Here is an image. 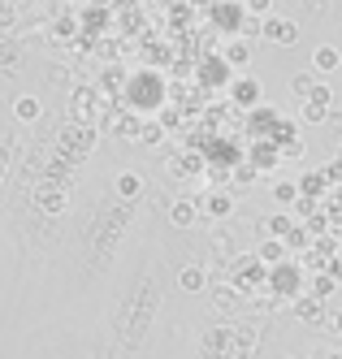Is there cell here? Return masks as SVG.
Instances as JSON below:
<instances>
[{
    "instance_id": "1",
    "label": "cell",
    "mask_w": 342,
    "mask_h": 359,
    "mask_svg": "<svg viewBox=\"0 0 342 359\" xmlns=\"http://www.w3.org/2000/svg\"><path fill=\"white\" fill-rule=\"evenodd\" d=\"M260 91H265V87H260V79H251V74H239V79L230 83V100H234V104H239L243 113L260 109V100H265Z\"/></svg>"
},
{
    "instance_id": "2",
    "label": "cell",
    "mask_w": 342,
    "mask_h": 359,
    "mask_svg": "<svg viewBox=\"0 0 342 359\" xmlns=\"http://www.w3.org/2000/svg\"><path fill=\"white\" fill-rule=\"evenodd\" d=\"M247 18V9H243V0H217L213 5V27H221V31H230V35H239V22Z\"/></svg>"
},
{
    "instance_id": "3",
    "label": "cell",
    "mask_w": 342,
    "mask_h": 359,
    "mask_svg": "<svg viewBox=\"0 0 342 359\" xmlns=\"http://www.w3.org/2000/svg\"><path fill=\"white\" fill-rule=\"evenodd\" d=\"M260 39L277 43V48H291V43H299V27L286 22V18H265V35H260Z\"/></svg>"
},
{
    "instance_id": "4",
    "label": "cell",
    "mask_w": 342,
    "mask_h": 359,
    "mask_svg": "<svg viewBox=\"0 0 342 359\" xmlns=\"http://www.w3.org/2000/svg\"><path fill=\"white\" fill-rule=\"evenodd\" d=\"M199 217H204L199 199H173V203H169V225H173V229H191Z\"/></svg>"
},
{
    "instance_id": "5",
    "label": "cell",
    "mask_w": 342,
    "mask_h": 359,
    "mask_svg": "<svg viewBox=\"0 0 342 359\" xmlns=\"http://www.w3.org/2000/svg\"><path fill=\"white\" fill-rule=\"evenodd\" d=\"M221 61H225L234 74H247V65H251V43H247V39H230L225 53H221Z\"/></svg>"
},
{
    "instance_id": "6",
    "label": "cell",
    "mask_w": 342,
    "mask_h": 359,
    "mask_svg": "<svg viewBox=\"0 0 342 359\" xmlns=\"http://www.w3.org/2000/svg\"><path fill=\"white\" fill-rule=\"evenodd\" d=\"M199 208H204L208 221H221V217L234 212V195H230V191H213L208 199H199Z\"/></svg>"
},
{
    "instance_id": "7",
    "label": "cell",
    "mask_w": 342,
    "mask_h": 359,
    "mask_svg": "<svg viewBox=\"0 0 342 359\" xmlns=\"http://www.w3.org/2000/svg\"><path fill=\"white\" fill-rule=\"evenodd\" d=\"M234 79H239V74H234L221 57H213V61H204V65H199V83H221V87H230Z\"/></svg>"
},
{
    "instance_id": "8",
    "label": "cell",
    "mask_w": 342,
    "mask_h": 359,
    "mask_svg": "<svg viewBox=\"0 0 342 359\" xmlns=\"http://www.w3.org/2000/svg\"><path fill=\"white\" fill-rule=\"evenodd\" d=\"M312 69L317 74H342V53L334 43H321L317 53H312Z\"/></svg>"
},
{
    "instance_id": "9",
    "label": "cell",
    "mask_w": 342,
    "mask_h": 359,
    "mask_svg": "<svg viewBox=\"0 0 342 359\" xmlns=\"http://www.w3.org/2000/svg\"><path fill=\"white\" fill-rule=\"evenodd\" d=\"M295 316L308 320V325H317V320H329V307H325V299L303 294V299H295Z\"/></svg>"
},
{
    "instance_id": "10",
    "label": "cell",
    "mask_w": 342,
    "mask_h": 359,
    "mask_svg": "<svg viewBox=\"0 0 342 359\" xmlns=\"http://www.w3.org/2000/svg\"><path fill=\"white\" fill-rule=\"evenodd\" d=\"M13 117H18L22 126L39 121V117H44V100H39V95H18V100H13Z\"/></svg>"
},
{
    "instance_id": "11",
    "label": "cell",
    "mask_w": 342,
    "mask_h": 359,
    "mask_svg": "<svg viewBox=\"0 0 342 359\" xmlns=\"http://www.w3.org/2000/svg\"><path fill=\"white\" fill-rule=\"evenodd\" d=\"M282 161V147L273 143V139H260L256 147H251V169H273Z\"/></svg>"
},
{
    "instance_id": "12",
    "label": "cell",
    "mask_w": 342,
    "mask_h": 359,
    "mask_svg": "<svg viewBox=\"0 0 342 359\" xmlns=\"http://www.w3.org/2000/svg\"><path fill=\"white\" fill-rule=\"evenodd\" d=\"M113 191H117L121 199H139V195H143V177H139L135 169H121L117 182H113Z\"/></svg>"
},
{
    "instance_id": "13",
    "label": "cell",
    "mask_w": 342,
    "mask_h": 359,
    "mask_svg": "<svg viewBox=\"0 0 342 359\" xmlns=\"http://www.w3.org/2000/svg\"><path fill=\"white\" fill-rule=\"evenodd\" d=\"M178 286L187 290V294H199V290L208 286V273H204V264H187V269L178 273Z\"/></svg>"
},
{
    "instance_id": "14",
    "label": "cell",
    "mask_w": 342,
    "mask_h": 359,
    "mask_svg": "<svg viewBox=\"0 0 342 359\" xmlns=\"http://www.w3.org/2000/svg\"><path fill=\"white\" fill-rule=\"evenodd\" d=\"M338 290V277L329 273V269H321V273H312V281H308V294L312 299H329Z\"/></svg>"
},
{
    "instance_id": "15",
    "label": "cell",
    "mask_w": 342,
    "mask_h": 359,
    "mask_svg": "<svg viewBox=\"0 0 342 359\" xmlns=\"http://www.w3.org/2000/svg\"><path fill=\"white\" fill-rule=\"evenodd\" d=\"M256 260L260 264H286V243L282 238H265V243H260V251H256Z\"/></svg>"
},
{
    "instance_id": "16",
    "label": "cell",
    "mask_w": 342,
    "mask_h": 359,
    "mask_svg": "<svg viewBox=\"0 0 342 359\" xmlns=\"http://www.w3.org/2000/svg\"><path fill=\"white\" fill-rule=\"evenodd\" d=\"M299 195H303V191H299V182H291V177L273 187V199L282 203V208H295V203H299Z\"/></svg>"
},
{
    "instance_id": "17",
    "label": "cell",
    "mask_w": 342,
    "mask_h": 359,
    "mask_svg": "<svg viewBox=\"0 0 342 359\" xmlns=\"http://www.w3.org/2000/svg\"><path fill=\"white\" fill-rule=\"evenodd\" d=\"M329 117H334V109H321V104H312V100L299 109V126H321V121H329Z\"/></svg>"
},
{
    "instance_id": "18",
    "label": "cell",
    "mask_w": 342,
    "mask_h": 359,
    "mask_svg": "<svg viewBox=\"0 0 342 359\" xmlns=\"http://www.w3.org/2000/svg\"><path fill=\"white\" fill-rule=\"evenodd\" d=\"M312 91H317V79H312V74H295V79H291V95L295 100H303V104H308Z\"/></svg>"
},
{
    "instance_id": "19",
    "label": "cell",
    "mask_w": 342,
    "mask_h": 359,
    "mask_svg": "<svg viewBox=\"0 0 342 359\" xmlns=\"http://www.w3.org/2000/svg\"><path fill=\"white\" fill-rule=\"evenodd\" d=\"M260 35H265V18H243L239 22V35H234V39H260Z\"/></svg>"
},
{
    "instance_id": "20",
    "label": "cell",
    "mask_w": 342,
    "mask_h": 359,
    "mask_svg": "<svg viewBox=\"0 0 342 359\" xmlns=\"http://www.w3.org/2000/svg\"><path fill=\"white\" fill-rule=\"evenodd\" d=\"M269 238H286V234H291V229H295V221L291 217H286V212H277V217H269Z\"/></svg>"
},
{
    "instance_id": "21",
    "label": "cell",
    "mask_w": 342,
    "mask_h": 359,
    "mask_svg": "<svg viewBox=\"0 0 342 359\" xmlns=\"http://www.w3.org/2000/svg\"><path fill=\"white\" fill-rule=\"evenodd\" d=\"M299 191H303V195H312V199H317V195L325 191V173H308V177H299Z\"/></svg>"
},
{
    "instance_id": "22",
    "label": "cell",
    "mask_w": 342,
    "mask_h": 359,
    "mask_svg": "<svg viewBox=\"0 0 342 359\" xmlns=\"http://www.w3.org/2000/svg\"><path fill=\"white\" fill-rule=\"evenodd\" d=\"M243 9L251 18H273V0H243Z\"/></svg>"
},
{
    "instance_id": "23",
    "label": "cell",
    "mask_w": 342,
    "mask_h": 359,
    "mask_svg": "<svg viewBox=\"0 0 342 359\" xmlns=\"http://www.w3.org/2000/svg\"><path fill=\"white\" fill-rule=\"evenodd\" d=\"M61 143H70V135H61ZM91 143H96V130H91V126H87L83 135H74V147H78V151H87Z\"/></svg>"
},
{
    "instance_id": "24",
    "label": "cell",
    "mask_w": 342,
    "mask_h": 359,
    "mask_svg": "<svg viewBox=\"0 0 342 359\" xmlns=\"http://www.w3.org/2000/svg\"><path fill=\"white\" fill-rule=\"evenodd\" d=\"M312 104H321V109H334V95L325 83H317V91H312Z\"/></svg>"
},
{
    "instance_id": "25",
    "label": "cell",
    "mask_w": 342,
    "mask_h": 359,
    "mask_svg": "<svg viewBox=\"0 0 342 359\" xmlns=\"http://www.w3.org/2000/svg\"><path fill=\"white\" fill-rule=\"evenodd\" d=\"M74 31H78V27H74V18H61L57 27H52V35H57V39H70Z\"/></svg>"
},
{
    "instance_id": "26",
    "label": "cell",
    "mask_w": 342,
    "mask_h": 359,
    "mask_svg": "<svg viewBox=\"0 0 342 359\" xmlns=\"http://www.w3.org/2000/svg\"><path fill=\"white\" fill-rule=\"evenodd\" d=\"M321 173H325V182H342V161H329Z\"/></svg>"
},
{
    "instance_id": "27",
    "label": "cell",
    "mask_w": 342,
    "mask_h": 359,
    "mask_svg": "<svg viewBox=\"0 0 342 359\" xmlns=\"http://www.w3.org/2000/svg\"><path fill=\"white\" fill-rule=\"evenodd\" d=\"M161 139H165V130H161V126H147V130H143V143H152V147L161 143Z\"/></svg>"
},
{
    "instance_id": "28",
    "label": "cell",
    "mask_w": 342,
    "mask_h": 359,
    "mask_svg": "<svg viewBox=\"0 0 342 359\" xmlns=\"http://www.w3.org/2000/svg\"><path fill=\"white\" fill-rule=\"evenodd\" d=\"M329 329H334L338 338H342V307H334V312H329Z\"/></svg>"
},
{
    "instance_id": "29",
    "label": "cell",
    "mask_w": 342,
    "mask_h": 359,
    "mask_svg": "<svg viewBox=\"0 0 342 359\" xmlns=\"http://www.w3.org/2000/svg\"><path fill=\"white\" fill-rule=\"evenodd\" d=\"M126 83V69H109V87H121Z\"/></svg>"
},
{
    "instance_id": "30",
    "label": "cell",
    "mask_w": 342,
    "mask_h": 359,
    "mask_svg": "<svg viewBox=\"0 0 342 359\" xmlns=\"http://www.w3.org/2000/svg\"><path fill=\"white\" fill-rule=\"evenodd\" d=\"M0 177H5V156H0Z\"/></svg>"
},
{
    "instance_id": "31",
    "label": "cell",
    "mask_w": 342,
    "mask_h": 359,
    "mask_svg": "<svg viewBox=\"0 0 342 359\" xmlns=\"http://www.w3.org/2000/svg\"><path fill=\"white\" fill-rule=\"evenodd\" d=\"M61 5H78V0H61Z\"/></svg>"
}]
</instances>
